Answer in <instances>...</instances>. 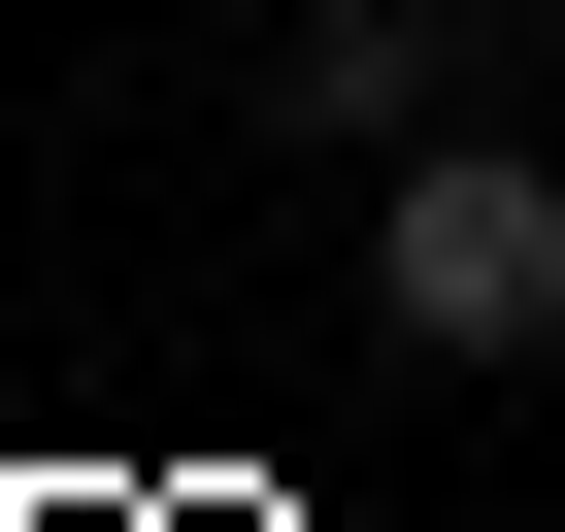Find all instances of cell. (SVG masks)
<instances>
[{
	"label": "cell",
	"instance_id": "2",
	"mask_svg": "<svg viewBox=\"0 0 565 532\" xmlns=\"http://www.w3.org/2000/svg\"><path fill=\"white\" fill-rule=\"evenodd\" d=\"M266 134L399 167V134H433V0H300V34H266Z\"/></svg>",
	"mask_w": 565,
	"mask_h": 532
},
{
	"label": "cell",
	"instance_id": "1",
	"mask_svg": "<svg viewBox=\"0 0 565 532\" xmlns=\"http://www.w3.org/2000/svg\"><path fill=\"white\" fill-rule=\"evenodd\" d=\"M366 300H399L433 366H565V167H532V134H399Z\"/></svg>",
	"mask_w": 565,
	"mask_h": 532
}]
</instances>
